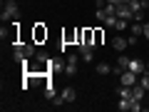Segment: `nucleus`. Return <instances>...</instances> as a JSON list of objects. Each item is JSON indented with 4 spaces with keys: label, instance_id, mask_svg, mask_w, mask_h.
I'll return each mask as SVG.
<instances>
[{
    "label": "nucleus",
    "instance_id": "17",
    "mask_svg": "<svg viewBox=\"0 0 149 112\" xmlns=\"http://www.w3.org/2000/svg\"><path fill=\"white\" fill-rule=\"evenodd\" d=\"M114 30H117V32L129 30V20H122V18H119V20H117V25H114Z\"/></svg>",
    "mask_w": 149,
    "mask_h": 112
},
{
    "label": "nucleus",
    "instance_id": "9",
    "mask_svg": "<svg viewBox=\"0 0 149 112\" xmlns=\"http://www.w3.org/2000/svg\"><path fill=\"white\" fill-rule=\"evenodd\" d=\"M45 37H47V30L42 27V22H37L35 25V43H42Z\"/></svg>",
    "mask_w": 149,
    "mask_h": 112
},
{
    "label": "nucleus",
    "instance_id": "25",
    "mask_svg": "<svg viewBox=\"0 0 149 112\" xmlns=\"http://www.w3.org/2000/svg\"><path fill=\"white\" fill-rule=\"evenodd\" d=\"M107 3H109V5H119V3H122V0H107Z\"/></svg>",
    "mask_w": 149,
    "mask_h": 112
},
{
    "label": "nucleus",
    "instance_id": "14",
    "mask_svg": "<svg viewBox=\"0 0 149 112\" xmlns=\"http://www.w3.org/2000/svg\"><path fill=\"white\" fill-rule=\"evenodd\" d=\"M132 105H134V100H132V97H129V100H119V105H117V107H119V110H122V112H127V110L132 112Z\"/></svg>",
    "mask_w": 149,
    "mask_h": 112
},
{
    "label": "nucleus",
    "instance_id": "20",
    "mask_svg": "<svg viewBox=\"0 0 149 112\" xmlns=\"http://www.w3.org/2000/svg\"><path fill=\"white\" fill-rule=\"evenodd\" d=\"M117 20H119L117 15H107V18H104V25H107V27H114V25H117Z\"/></svg>",
    "mask_w": 149,
    "mask_h": 112
},
{
    "label": "nucleus",
    "instance_id": "10",
    "mask_svg": "<svg viewBox=\"0 0 149 112\" xmlns=\"http://www.w3.org/2000/svg\"><path fill=\"white\" fill-rule=\"evenodd\" d=\"M144 92H147V90H144V87L137 82V85L132 87V100H139V102H142V100H144Z\"/></svg>",
    "mask_w": 149,
    "mask_h": 112
},
{
    "label": "nucleus",
    "instance_id": "8",
    "mask_svg": "<svg viewBox=\"0 0 149 112\" xmlns=\"http://www.w3.org/2000/svg\"><path fill=\"white\" fill-rule=\"evenodd\" d=\"M129 32H132L134 37H142V35H144V22L134 20V25H129Z\"/></svg>",
    "mask_w": 149,
    "mask_h": 112
},
{
    "label": "nucleus",
    "instance_id": "28",
    "mask_svg": "<svg viewBox=\"0 0 149 112\" xmlns=\"http://www.w3.org/2000/svg\"><path fill=\"white\" fill-rule=\"evenodd\" d=\"M147 72H149V62H147Z\"/></svg>",
    "mask_w": 149,
    "mask_h": 112
},
{
    "label": "nucleus",
    "instance_id": "15",
    "mask_svg": "<svg viewBox=\"0 0 149 112\" xmlns=\"http://www.w3.org/2000/svg\"><path fill=\"white\" fill-rule=\"evenodd\" d=\"M22 50H25V55H27V57L37 55V50H35V43H22Z\"/></svg>",
    "mask_w": 149,
    "mask_h": 112
},
{
    "label": "nucleus",
    "instance_id": "26",
    "mask_svg": "<svg viewBox=\"0 0 149 112\" xmlns=\"http://www.w3.org/2000/svg\"><path fill=\"white\" fill-rule=\"evenodd\" d=\"M122 3H124V5H129V3H132V0H122ZM122 3H119V5H122Z\"/></svg>",
    "mask_w": 149,
    "mask_h": 112
},
{
    "label": "nucleus",
    "instance_id": "27",
    "mask_svg": "<svg viewBox=\"0 0 149 112\" xmlns=\"http://www.w3.org/2000/svg\"><path fill=\"white\" fill-rule=\"evenodd\" d=\"M142 3H144V8H149V0H142Z\"/></svg>",
    "mask_w": 149,
    "mask_h": 112
},
{
    "label": "nucleus",
    "instance_id": "29",
    "mask_svg": "<svg viewBox=\"0 0 149 112\" xmlns=\"http://www.w3.org/2000/svg\"><path fill=\"white\" fill-rule=\"evenodd\" d=\"M147 110H149V105H147Z\"/></svg>",
    "mask_w": 149,
    "mask_h": 112
},
{
    "label": "nucleus",
    "instance_id": "3",
    "mask_svg": "<svg viewBox=\"0 0 149 112\" xmlns=\"http://www.w3.org/2000/svg\"><path fill=\"white\" fill-rule=\"evenodd\" d=\"M119 80H122V85H127V87H134L139 82V75L137 72H132V70H124L122 75H119Z\"/></svg>",
    "mask_w": 149,
    "mask_h": 112
},
{
    "label": "nucleus",
    "instance_id": "13",
    "mask_svg": "<svg viewBox=\"0 0 149 112\" xmlns=\"http://www.w3.org/2000/svg\"><path fill=\"white\" fill-rule=\"evenodd\" d=\"M95 70H97L100 75H109V72H112V65H107V62H97Z\"/></svg>",
    "mask_w": 149,
    "mask_h": 112
},
{
    "label": "nucleus",
    "instance_id": "5",
    "mask_svg": "<svg viewBox=\"0 0 149 112\" xmlns=\"http://www.w3.org/2000/svg\"><path fill=\"white\" fill-rule=\"evenodd\" d=\"M114 15H117V18H122V20H132L134 10H132L129 5H124V3H122V5H117V13H114Z\"/></svg>",
    "mask_w": 149,
    "mask_h": 112
},
{
    "label": "nucleus",
    "instance_id": "11",
    "mask_svg": "<svg viewBox=\"0 0 149 112\" xmlns=\"http://www.w3.org/2000/svg\"><path fill=\"white\" fill-rule=\"evenodd\" d=\"M117 97L119 100H129V97H132V87H127V85L117 87Z\"/></svg>",
    "mask_w": 149,
    "mask_h": 112
},
{
    "label": "nucleus",
    "instance_id": "18",
    "mask_svg": "<svg viewBox=\"0 0 149 112\" xmlns=\"http://www.w3.org/2000/svg\"><path fill=\"white\" fill-rule=\"evenodd\" d=\"M139 85H142L144 90L149 92V72H144V75H139Z\"/></svg>",
    "mask_w": 149,
    "mask_h": 112
},
{
    "label": "nucleus",
    "instance_id": "23",
    "mask_svg": "<svg viewBox=\"0 0 149 112\" xmlns=\"http://www.w3.org/2000/svg\"><path fill=\"white\" fill-rule=\"evenodd\" d=\"M102 37H104V32H102V30H95V45H102Z\"/></svg>",
    "mask_w": 149,
    "mask_h": 112
},
{
    "label": "nucleus",
    "instance_id": "12",
    "mask_svg": "<svg viewBox=\"0 0 149 112\" xmlns=\"http://www.w3.org/2000/svg\"><path fill=\"white\" fill-rule=\"evenodd\" d=\"M129 62H132V57H129V55H124V52H119V57H117V65L122 70H127L129 67Z\"/></svg>",
    "mask_w": 149,
    "mask_h": 112
},
{
    "label": "nucleus",
    "instance_id": "1",
    "mask_svg": "<svg viewBox=\"0 0 149 112\" xmlns=\"http://www.w3.org/2000/svg\"><path fill=\"white\" fill-rule=\"evenodd\" d=\"M17 18H20L17 3L15 0H5V3H3V13H0V20L3 22H13V20H17Z\"/></svg>",
    "mask_w": 149,
    "mask_h": 112
},
{
    "label": "nucleus",
    "instance_id": "22",
    "mask_svg": "<svg viewBox=\"0 0 149 112\" xmlns=\"http://www.w3.org/2000/svg\"><path fill=\"white\" fill-rule=\"evenodd\" d=\"M132 20H139V22L144 20V8H142V10H134V15H132Z\"/></svg>",
    "mask_w": 149,
    "mask_h": 112
},
{
    "label": "nucleus",
    "instance_id": "21",
    "mask_svg": "<svg viewBox=\"0 0 149 112\" xmlns=\"http://www.w3.org/2000/svg\"><path fill=\"white\" fill-rule=\"evenodd\" d=\"M95 15H97V20H100V22H104V18H107V10H104V8H97V13H95Z\"/></svg>",
    "mask_w": 149,
    "mask_h": 112
},
{
    "label": "nucleus",
    "instance_id": "16",
    "mask_svg": "<svg viewBox=\"0 0 149 112\" xmlns=\"http://www.w3.org/2000/svg\"><path fill=\"white\" fill-rule=\"evenodd\" d=\"M65 75H67V77H74V75H77V65L67 62V65H65Z\"/></svg>",
    "mask_w": 149,
    "mask_h": 112
},
{
    "label": "nucleus",
    "instance_id": "30",
    "mask_svg": "<svg viewBox=\"0 0 149 112\" xmlns=\"http://www.w3.org/2000/svg\"><path fill=\"white\" fill-rule=\"evenodd\" d=\"M95 3H97V0H95Z\"/></svg>",
    "mask_w": 149,
    "mask_h": 112
},
{
    "label": "nucleus",
    "instance_id": "2",
    "mask_svg": "<svg viewBox=\"0 0 149 112\" xmlns=\"http://www.w3.org/2000/svg\"><path fill=\"white\" fill-rule=\"evenodd\" d=\"M65 65H67V62H65L62 57H50L47 62H45V70H47L50 75H52V72H65Z\"/></svg>",
    "mask_w": 149,
    "mask_h": 112
},
{
    "label": "nucleus",
    "instance_id": "6",
    "mask_svg": "<svg viewBox=\"0 0 149 112\" xmlns=\"http://www.w3.org/2000/svg\"><path fill=\"white\" fill-rule=\"evenodd\" d=\"M127 45H129V40H124V35H122V32H119V35L114 37V40H112V48L117 50V52H124V48H127Z\"/></svg>",
    "mask_w": 149,
    "mask_h": 112
},
{
    "label": "nucleus",
    "instance_id": "7",
    "mask_svg": "<svg viewBox=\"0 0 149 112\" xmlns=\"http://www.w3.org/2000/svg\"><path fill=\"white\" fill-rule=\"evenodd\" d=\"M60 95L65 97V102H74V100H77V90H74V87H70V85H65Z\"/></svg>",
    "mask_w": 149,
    "mask_h": 112
},
{
    "label": "nucleus",
    "instance_id": "4",
    "mask_svg": "<svg viewBox=\"0 0 149 112\" xmlns=\"http://www.w3.org/2000/svg\"><path fill=\"white\" fill-rule=\"evenodd\" d=\"M127 70H132V72H137V75H144V72H147V62L139 60V57H132V62H129Z\"/></svg>",
    "mask_w": 149,
    "mask_h": 112
},
{
    "label": "nucleus",
    "instance_id": "24",
    "mask_svg": "<svg viewBox=\"0 0 149 112\" xmlns=\"http://www.w3.org/2000/svg\"><path fill=\"white\" fill-rule=\"evenodd\" d=\"M144 37L149 40V22H144Z\"/></svg>",
    "mask_w": 149,
    "mask_h": 112
},
{
    "label": "nucleus",
    "instance_id": "19",
    "mask_svg": "<svg viewBox=\"0 0 149 112\" xmlns=\"http://www.w3.org/2000/svg\"><path fill=\"white\" fill-rule=\"evenodd\" d=\"M45 97H47V100H55V97H57V92H55V87L50 85V82H47V87H45Z\"/></svg>",
    "mask_w": 149,
    "mask_h": 112
}]
</instances>
